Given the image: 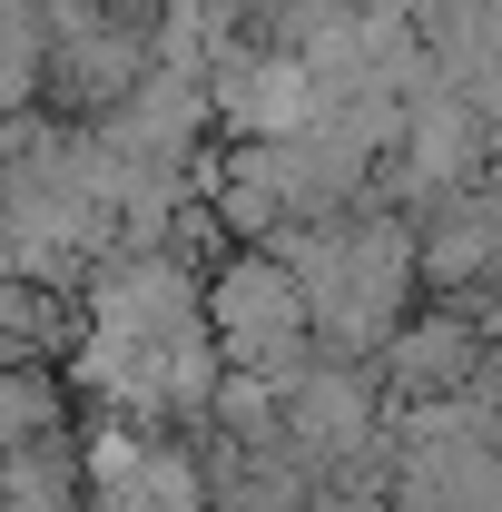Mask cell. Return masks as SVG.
<instances>
[{
  "instance_id": "obj_1",
  "label": "cell",
  "mask_w": 502,
  "mask_h": 512,
  "mask_svg": "<svg viewBox=\"0 0 502 512\" xmlns=\"http://www.w3.org/2000/svg\"><path fill=\"white\" fill-rule=\"evenodd\" d=\"M40 60H50V50H40L30 10H10V0H0V109H10V99H30V79H40Z\"/></svg>"
}]
</instances>
